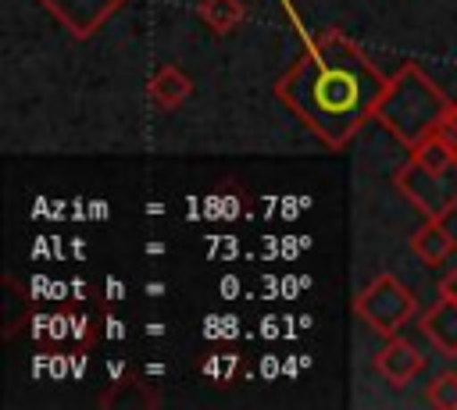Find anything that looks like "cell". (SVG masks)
I'll use <instances>...</instances> for the list:
<instances>
[{
	"label": "cell",
	"mask_w": 457,
	"mask_h": 410,
	"mask_svg": "<svg viewBox=\"0 0 457 410\" xmlns=\"http://www.w3.org/2000/svg\"><path fill=\"white\" fill-rule=\"evenodd\" d=\"M386 75L339 29L321 32L275 82V96L332 150L346 146L386 93Z\"/></svg>",
	"instance_id": "cell-1"
},
{
	"label": "cell",
	"mask_w": 457,
	"mask_h": 410,
	"mask_svg": "<svg viewBox=\"0 0 457 410\" xmlns=\"http://www.w3.org/2000/svg\"><path fill=\"white\" fill-rule=\"evenodd\" d=\"M446 107V93L418 64H403L396 75H389L386 93L375 107V121L389 128V135L400 139L407 150H414L418 143L439 132Z\"/></svg>",
	"instance_id": "cell-2"
},
{
	"label": "cell",
	"mask_w": 457,
	"mask_h": 410,
	"mask_svg": "<svg viewBox=\"0 0 457 410\" xmlns=\"http://www.w3.org/2000/svg\"><path fill=\"white\" fill-rule=\"evenodd\" d=\"M396 189L425 214V217H450L457 210V160L443 168H428L418 157H411L396 171Z\"/></svg>",
	"instance_id": "cell-3"
},
{
	"label": "cell",
	"mask_w": 457,
	"mask_h": 410,
	"mask_svg": "<svg viewBox=\"0 0 457 410\" xmlns=\"http://www.w3.org/2000/svg\"><path fill=\"white\" fill-rule=\"evenodd\" d=\"M418 299L414 292L396 278V275H378L368 289L357 292L353 299V314L378 335H400V328L414 317Z\"/></svg>",
	"instance_id": "cell-4"
},
{
	"label": "cell",
	"mask_w": 457,
	"mask_h": 410,
	"mask_svg": "<svg viewBox=\"0 0 457 410\" xmlns=\"http://www.w3.org/2000/svg\"><path fill=\"white\" fill-rule=\"evenodd\" d=\"M71 36H79V39H86V36H93L125 0H39Z\"/></svg>",
	"instance_id": "cell-5"
},
{
	"label": "cell",
	"mask_w": 457,
	"mask_h": 410,
	"mask_svg": "<svg viewBox=\"0 0 457 410\" xmlns=\"http://www.w3.org/2000/svg\"><path fill=\"white\" fill-rule=\"evenodd\" d=\"M421 367H425V357H421L403 335H389L386 346L375 353V371H378L389 385H396V389L411 385Z\"/></svg>",
	"instance_id": "cell-6"
},
{
	"label": "cell",
	"mask_w": 457,
	"mask_h": 410,
	"mask_svg": "<svg viewBox=\"0 0 457 410\" xmlns=\"http://www.w3.org/2000/svg\"><path fill=\"white\" fill-rule=\"evenodd\" d=\"M421 335H425L443 357H457V299H453V296L436 299V303L421 314Z\"/></svg>",
	"instance_id": "cell-7"
},
{
	"label": "cell",
	"mask_w": 457,
	"mask_h": 410,
	"mask_svg": "<svg viewBox=\"0 0 457 410\" xmlns=\"http://www.w3.org/2000/svg\"><path fill=\"white\" fill-rule=\"evenodd\" d=\"M146 93H150V100H154L161 111H179V107L189 100V93H193V78H189L182 68L164 64V68H157V71L150 75Z\"/></svg>",
	"instance_id": "cell-8"
},
{
	"label": "cell",
	"mask_w": 457,
	"mask_h": 410,
	"mask_svg": "<svg viewBox=\"0 0 457 410\" xmlns=\"http://www.w3.org/2000/svg\"><path fill=\"white\" fill-rule=\"evenodd\" d=\"M411 250L418 253V260H425L428 267H439L450 253H453V235L446 232V225L439 217H425V225L411 235Z\"/></svg>",
	"instance_id": "cell-9"
},
{
	"label": "cell",
	"mask_w": 457,
	"mask_h": 410,
	"mask_svg": "<svg viewBox=\"0 0 457 410\" xmlns=\"http://www.w3.org/2000/svg\"><path fill=\"white\" fill-rule=\"evenodd\" d=\"M200 18L218 32L228 36L232 29H239V21L246 18L243 0H200Z\"/></svg>",
	"instance_id": "cell-10"
},
{
	"label": "cell",
	"mask_w": 457,
	"mask_h": 410,
	"mask_svg": "<svg viewBox=\"0 0 457 410\" xmlns=\"http://www.w3.org/2000/svg\"><path fill=\"white\" fill-rule=\"evenodd\" d=\"M425 403L439 406V410H457V371H443L428 381L425 389Z\"/></svg>",
	"instance_id": "cell-11"
},
{
	"label": "cell",
	"mask_w": 457,
	"mask_h": 410,
	"mask_svg": "<svg viewBox=\"0 0 457 410\" xmlns=\"http://www.w3.org/2000/svg\"><path fill=\"white\" fill-rule=\"evenodd\" d=\"M439 135H443L446 146L457 153V100H450V107H446V114H443V121H439Z\"/></svg>",
	"instance_id": "cell-12"
},
{
	"label": "cell",
	"mask_w": 457,
	"mask_h": 410,
	"mask_svg": "<svg viewBox=\"0 0 457 410\" xmlns=\"http://www.w3.org/2000/svg\"><path fill=\"white\" fill-rule=\"evenodd\" d=\"M439 292H443V296H453V299H457V267H453V271H446V278L439 282Z\"/></svg>",
	"instance_id": "cell-13"
}]
</instances>
